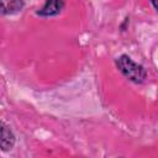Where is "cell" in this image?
I'll return each mask as SVG.
<instances>
[{
    "instance_id": "1",
    "label": "cell",
    "mask_w": 158,
    "mask_h": 158,
    "mask_svg": "<svg viewBox=\"0 0 158 158\" xmlns=\"http://www.w3.org/2000/svg\"><path fill=\"white\" fill-rule=\"evenodd\" d=\"M116 67L128 80L136 84L143 83L144 79L147 78L146 69L141 64L133 62L131 57H128L127 54H122L116 59Z\"/></svg>"
},
{
    "instance_id": "2",
    "label": "cell",
    "mask_w": 158,
    "mask_h": 158,
    "mask_svg": "<svg viewBox=\"0 0 158 158\" xmlns=\"http://www.w3.org/2000/svg\"><path fill=\"white\" fill-rule=\"evenodd\" d=\"M64 0H46L44 5L37 11V15L42 16V17H52V16H57L62 12V10L64 9Z\"/></svg>"
},
{
    "instance_id": "3",
    "label": "cell",
    "mask_w": 158,
    "mask_h": 158,
    "mask_svg": "<svg viewBox=\"0 0 158 158\" xmlns=\"http://www.w3.org/2000/svg\"><path fill=\"white\" fill-rule=\"evenodd\" d=\"M0 144H1V149L4 152L10 151L14 144H15V135L11 131V128L5 123L1 122V138H0Z\"/></svg>"
},
{
    "instance_id": "4",
    "label": "cell",
    "mask_w": 158,
    "mask_h": 158,
    "mask_svg": "<svg viewBox=\"0 0 158 158\" xmlns=\"http://www.w3.org/2000/svg\"><path fill=\"white\" fill-rule=\"evenodd\" d=\"M0 2L2 15H15L20 12L25 6L23 0H0Z\"/></svg>"
},
{
    "instance_id": "5",
    "label": "cell",
    "mask_w": 158,
    "mask_h": 158,
    "mask_svg": "<svg viewBox=\"0 0 158 158\" xmlns=\"http://www.w3.org/2000/svg\"><path fill=\"white\" fill-rule=\"evenodd\" d=\"M151 2H152V5H153V7L158 11V0H151Z\"/></svg>"
}]
</instances>
